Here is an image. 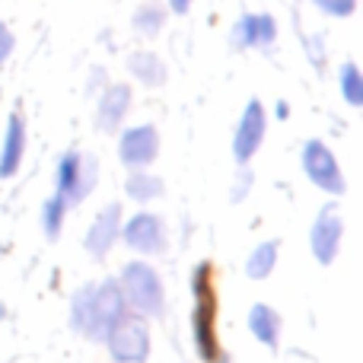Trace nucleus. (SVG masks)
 <instances>
[{"instance_id":"f257e3e1","label":"nucleus","mask_w":363,"mask_h":363,"mask_svg":"<svg viewBox=\"0 0 363 363\" xmlns=\"http://www.w3.org/2000/svg\"><path fill=\"white\" fill-rule=\"evenodd\" d=\"M118 284L125 290L128 309L140 319H157L166 309V290L157 268L147 262H128L118 274Z\"/></svg>"},{"instance_id":"f03ea898","label":"nucleus","mask_w":363,"mask_h":363,"mask_svg":"<svg viewBox=\"0 0 363 363\" xmlns=\"http://www.w3.org/2000/svg\"><path fill=\"white\" fill-rule=\"evenodd\" d=\"M99 182V160L93 153L67 150L55 166V194L67 201V207H77L93 194Z\"/></svg>"},{"instance_id":"7ed1b4c3","label":"nucleus","mask_w":363,"mask_h":363,"mask_svg":"<svg viewBox=\"0 0 363 363\" xmlns=\"http://www.w3.org/2000/svg\"><path fill=\"white\" fill-rule=\"evenodd\" d=\"M131 313L125 300V290H121L118 277H106V281L93 284V300H89V341H106L108 328L115 322H121Z\"/></svg>"},{"instance_id":"20e7f679","label":"nucleus","mask_w":363,"mask_h":363,"mask_svg":"<svg viewBox=\"0 0 363 363\" xmlns=\"http://www.w3.org/2000/svg\"><path fill=\"white\" fill-rule=\"evenodd\" d=\"M300 163H303L306 179L313 182L319 191L335 194V198H341V194L347 191L341 163H338V157L332 153V147H328L325 140H315V138L306 140V144H303V153H300Z\"/></svg>"},{"instance_id":"39448f33","label":"nucleus","mask_w":363,"mask_h":363,"mask_svg":"<svg viewBox=\"0 0 363 363\" xmlns=\"http://www.w3.org/2000/svg\"><path fill=\"white\" fill-rule=\"evenodd\" d=\"M102 345H108V354L118 363H147V357H150V328H147V319L128 313L125 319L108 328Z\"/></svg>"},{"instance_id":"423d86ee","label":"nucleus","mask_w":363,"mask_h":363,"mask_svg":"<svg viewBox=\"0 0 363 363\" xmlns=\"http://www.w3.org/2000/svg\"><path fill=\"white\" fill-rule=\"evenodd\" d=\"M118 239L128 245V249L140 252V255H163V252L169 249L166 223L153 211H140V213H134V217L121 220Z\"/></svg>"},{"instance_id":"0eeeda50","label":"nucleus","mask_w":363,"mask_h":363,"mask_svg":"<svg viewBox=\"0 0 363 363\" xmlns=\"http://www.w3.org/2000/svg\"><path fill=\"white\" fill-rule=\"evenodd\" d=\"M264 134H268V112H264L262 99H249L239 115L236 134H233V160L239 166H249L252 157L262 150Z\"/></svg>"},{"instance_id":"6e6552de","label":"nucleus","mask_w":363,"mask_h":363,"mask_svg":"<svg viewBox=\"0 0 363 363\" xmlns=\"http://www.w3.org/2000/svg\"><path fill=\"white\" fill-rule=\"evenodd\" d=\"M341 239H345V217H341L338 204H325L315 213L313 226H309V249H313L315 262L332 264L341 252Z\"/></svg>"},{"instance_id":"1a4fd4ad","label":"nucleus","mask_w":363,"mask_h":363,"mask_svg":"<svg viewBox=\"0 0 363 363\" xmlns=\"http://www.w3.org/2000/svg\"><path fill=\"white\" fill-rule=\"evenodd\" d=\"M160 153V131L153 125L125 128L118 138V160L125 169H147Z\"/></svg>"},{"instance_id":"9d476101","label":"nucleus","mask_w":363,"mask_h":363,"mask_svg":"<svg viewBox=\"0 0 363 363\" xmlns=\"http://www.w3.org/2000/svg\"><path fill=\"white\" fill-rule=\"evenodd\" d=\"M277 42V19L271 13H242L233 23L230 45L236 51L245 48H271Z\"/></svg>"},{"instance_id":"9b49d317","label":"nucleus","mask_w":363,"mask_h":363,"mask_svg":"<svg viewBox=\"0 0 363 363\" xmlns=\"http://www.w3.org/2000/svg\"><path fill=\"white\" fill-rule=\"evenodd\" d=\"M121 220H125V217H121V204H118V201L106 204L93 217V223H89L86 236H83V249H86L93 258H106L108 252L115 249L118 236H121Z\"/></svg>"},{"instance_id":"f8f14e48","label":"nucleus","mask_w":363,"mask_h":363,"mask_svg":"<svg viewBox=\"0 0 363 363\" xmlns=\"http://www.w3.org/2000/svg\"><path fill=\"white\" fill-rule=\"evenodd\" d=\"M191 338L194 351L204 363H217L220 357V341H217V303L198 300L191 309Z\"/></svg>"},{"instance_id":"ddd939ff","label":"nucleus","mask_w":363,"mask_h":363,"mask_svg":"<svg viewBox=\"0 0 363 363\" xmlns=\"http://www.w3.org/2000/svg\"><path fill=\"white\" fill-rule=\"evenodd\" d=\"M131 112V86L128 83H106L99 93V106H96V125L99 131L112 134L121 128V121Z\"/></svg>"},{"instance_id":"4468645a","label":"nucleus","mask_w":363,"mask_h":363,"mask_svg":"<svg viewBox=\"0 0 363 363\" xmlns=\"http://www.w3.org/2000/svg\"><path fill=\"white\" fill-rule=\"evenodd\" d=\"M26 118L23 112H13L6 118V128H4V140H0V179H13L23 166V157H26Z\"/></svg>"},{"instance_id":"2eb2a0df","label":"nucleus","mask_w":363,"mask_h":363,"mask_svg":"<svg viewBox=\"0 0 363 363\" xmlns=\"http://www.w3.org/2000/svg\"><path fill=\"white\" fill-rule=\"evenodd\" d=\"M281 328H284V319L274 306H268V303H255V306L249 309L252 338H255L258 345H264L268 351H277V345H281Z\"/></svg>"},{"instance_id":"dca6fc26","label":"nucleus","mask_w":363,"mask_h":363,"mask_svg":"<svg viewBox=\"0 0 363 363\" xmlns=\"http://www.w3.org/2000/svg\"><path fill=\"white\" fill-rule=\"evenodd\" d=\"M128 70L134 74V80H140L144 86H163L166 83V64L160 61V55L153 51H134L128 57Z\"/></svg>"},{"instance_id":"f3484780","label":"nucleus","mask_w":363,"mask_h":363,"mask_svg":"<svg viewBox=\"0 0 363 363\" xmlns=\"http://www.w3.org/2000/svg\"><path fill=\"white\" fill-rule=\"evenodd\" d=\"M277 255H281V242H277V239L258 242L255 249L249 252V258H245V274H249L252 281L271 277V271H274V264H277Z\"/></svg>"},{"instance_id":"a211bd4d","label":"nucleus","mask_w":363,"mask_h":363,"mask_svg":"<svg viewBox=\"0 0 363 363\" xmlns=\"http://www.w3.org/2000/svg\"><path fill=\"white\" fill-rule=\"evenodd\" d=\"M163 188H166L163 179L147 169H131V176L125 182V194L131 201H138V204H150V201L163 198Z\"/></svg>"},{"instance_id":"6ab92c4d","label":"nucleus","mask_w":363,"mask_h":363,"mask_svg":"<svg viewBox=\"0 0 363 363\" xmlns=\"http://www.w3.org/2000/svg\"><path fill=\"white\" fill-rule=\"evenodd\" d=\"M338 86H341V96L351 108H360L363 106V74L354 61H345L341 64V74H338Z\"/></svg>"},{"instance_id":"aec40b11","label":"nucleus","mask_w":363,"mask_h":363,"mask_svg":"<svg viewBox=\"0 0 363 363\" xmlns=\"http://www.w3.org/2000/svg\"><path fill=\"white\" fill-rule=\"evenodd\" d=\"M166 26V10L160 6V0H147L134 10V29L140 35H160V29Z\"/></svg>"},{"instance_id":"412c9836","label":"nucleus","mask_w":363,"mask_h":363,"mask_svg":"<svg viewBox=\"0 0 363 363\" xmlns=\"http://www.w3.org/2000/svg\"><path fill=\"white\" fill-rule=\"evenodd\" d=\"M89 300H93V284L77 287V294L70 296V328L83 338L89 335Z\"/></svg>"},{"instance_id":"4be33fe9","label":"nucleus","mask_w":363,"mask_h":363,"mask_svg":"<svg viewBox=\"0 0 363 363\" xmlns=\"http://www.w3.org/2000/svg\"><path fill=\"white\" fill-rule=\"evenodd\" d=\"M64 217H67V201L51 194L48 201L42 204V230L48 239H57L64 230Z\"/></svg>"},{"instance_id":"5701e85b","label":"nucleus","mask_w":363,"mask_h":363,"mask_svg":"<svg viewBox=\"0 0 363 363\" xmlns=\"http://www.w3.org/2000/svg\"><path fill=\"white\" fill-rule=\"evenodd\" d=\"M191 294H194V300H213V268H211V262L194 264Z\"/></svg>"},{"instance_id":"b1692460","label":"nucleus","mask_w":363,"mask_h":363,"mask_svg":"<svg viewBox=\"0 0 363 363\" xmlns=\"http://www.w3.org/2000/svg\"><path fill=\"white\" fill-rule=\"evenodd\" d=\"M252 185H255V176H252V169H249V166H239L236 179H233V191H230V201H233V204H242V201L249 198Z\"/></svg>"},{"instance_id":"393cba45","label":"nucleus","mask_w":363,"mask_h":363,"mask_svg":"<svg viewBox=\"0 0 363 363\" xmlns=\"http://www.w3.org/2000/svg\"><path fill=\"white\" fill-rule=\"evenodd\" d=\"M315 6H319L325 16H354V10H357V0H313Z\"/></svg>"},{"instance_id":"a878e982","label":"nucleus","mask_w":363,"mask_h":363,"mask_svg":"<svg viewBox=\"0 0 363 363\" xmlns=\"http://www.w3.org/2000/svg\"><path fill=\"white\" fill-rule=\"evenodd\" d=\"M303 42H306V55H309V61H313V67L322 74V70H325V48H322V35H313V38L303 35Z\"/></svg>"},{"instance_id":"bb28decb","label":"nucleus","mask_w":363,"mask_h":363,"mask_svg":"<svg viewBox=\"0 0 363 363\" xmlns=\"http://www.w3.org/2000/svg\"><path fill=\"white\" fill-rule=\"evenodd\" d=\"M13 48H16V35L10 32L6 23H0V64H6V57L13 55Z\"/></svg>"},{"instance_id":"cd10ccee","label":"nucleus","mask_w":363,"mask_h":363,"mask_svg":"<svg viewBox=\"0 0 363 363\" xmlns=\"http://www.w3.org/2000/svg\"><path fill=\"white\" fill-rule=\"evenodd\" d=\"M166 4H169V10L179 13V16H185V13L191 10V0H166Z\"/></svg>"},{"instance_id":"c85d7f7f","label":"nucleus","mask_w":363,"mask_h":363,"mask_svg":"<svg viewBox=\"0 0 363 363\" xmlns=\"http://www.w3.org/2000/svg\"><path fill=\"white\" fill-rule=\"evenodd\" d=\"M274 115H277V118H290V106H287V102H277Z\"/></svg>"}]
</instances>
